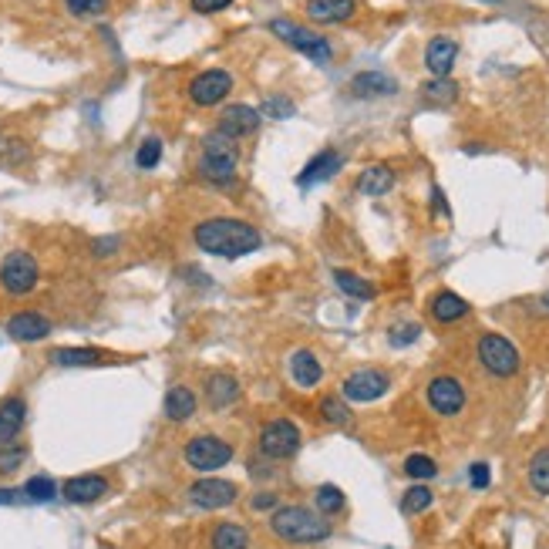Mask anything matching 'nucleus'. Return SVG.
I'll list each match as a JSON object with an SVG mask.
<instances>
[{"label":"nucleus","mask_w":549,"mask_h":549,"mask_svg":"<svg viewBox=\"0 0 549 549\" xmlns=\"http://www.w3.org/2000/svg\"><path fill=\"white\" fill-rule=\"evenodd\" d=\"M196 246L209 256H223V260H240V256H250L263 246V236L253 223L236 216H213L203 219L196 226Z\"/></svg>","instance_id":"nucleus-1"},{"label":"nucleus","mask_w":549,"mask_h":549,"mask_svg":"<svg viewBox=\"0 0 549 549\" xmlns=\"http://www.w3.org/2000/svg\"><path fill=\"white\" fill-rule=\"evenodd\" d=\"M273 533L283 539V543H297V546H310V543H324L331 536V523L320 519L317 512L304 509V506H283V509L273 512Z\"/></svg>","instance_id":"nucleus-2"},{"label":"nucleus","mask_w":549,"mask_h":549,"mask_svg":"<svg viewBox=\"0 0 549 549\" xmlns=\"http://www.w3.org/2000/svg\"><path fill=\"white\" fill-rule=\"evenodd\" d=\"M236 169H240V152H236V139L213 132L203 142V155H199V172L203 179H209L213 186H230L236 179Z\"/></svg>","instance_id":"nucleus-3"},{"label":"nucleus","mask_w":549,"mask_h":549,"mask_svg":"<svg viewBox=\"0 0 549 549\" xmlns=\"http://www.w3.org/2000/svg\"><path fill=\"white\" fill-rule=\"evenodd\" d=\"M270 31H273L283 44H290L294 51L307 54L310 61L327 64L334 58V48L327 44V38H324V34H314L310 27H300V24H294V21H283L280 17V21H270Z\"/></svg>","instance_id":"nucleus-4"},{"label":"nucleus","mask_w":549,"mask_h":549,"mask_svg":"<svg viewBox=\"0 0 549 549\" xmlns=\"http://www.w3.org/2000/svg\"><path fill=\"white\" fill-rule=\"evenodd\" d=\"M41 280V270H38V260L27 253V250H14L7 253V260L0 263V287L14 297H24L31 294Z\"/></svg>","instance_id":"nucleus-5"},{"label":"nucleus","mask_w":549,"mask_h":549,"mask_svg":"<svg viewBox=\"0 0 549 549\" xmlns=\"http://www.w3.org/2000/svg\"><path fill=\"white\" fill-rule=\"evenodd\" d=\"M186 462L196 472H219L233 462V445L219 435H196L186 445Z\"/></svg>","instance_id":"nucleus-6"},{"label":"nucleus","mask_w":549,"mask_h":549,"mask_svg":"<svg viewBox=\"0 0 549 549\" xmlns=\"http://www.w3.org/2000/svg\"><path fill=\"white\" fill-rule=\"evenodd\" d=\"M479 361H482V368L489 374H496V378H512L523 358H519V351L512 341H506L502 334H482L479 337Z\"/></svg>","instance_id":"nucleus-7"},{"label":"nucleus","mask_w":549,"mask_h":549,"mask_svg":"<svg viewBox=\"0 0 549 549\" xmlns=\"http://www.w3.org/2000/svg\"><path fill=\"white\" fill-rule=\"evenodd\" d=\"M300 448V428L287 418H273V422L260 432V452L267 459H290Z\"/></svg>","instance_id":"nucleus-8"},{"label":"nucleus","mask_w":549,"mask_h":549,"mask_svg":"<svg viewBox=\"0 0 549 549\" xmlns=\"http://www.w3.org/2000/svg\"><path fill=\"white\" fill-rule=\"evenodd\" d=\"M230 91H233V75L223 71V68H209V71H203V75H196L189 81V98L199 105V108L219 105Z\"/></svg>","instance_id":"nucleus-9"},{"label":"nucleus","mask_w":549,"mask_h":549,"mask_svg":"<svg viewBox=\"0 0 549 549\" xmlns=\"http://www.w3.org/2000/svg\"><path fill=\"white\" fill-rule=\"evenodd\" d=\"M236 496H240V489L233 486V482H226V479H199V482L189 486V502L196 509H206V512L226 509V506L236 502Z\"/></svg>","instance_id":"nucleus-10"},{"label":"nucleus","mask_w":549,"mask_h":549,"mask_svg":"<svg viewBox=\"0 0 549 549\" xmlns=\"http://www.w3.org/2000/svg\"><path fill=\"white\" fill-rule=\"evenodd\" d=\"M388 384H391V378H388L384 371L361 368L344 381V398L354 401V405H368V401H378V398L388 391Z\"/></svg>","instance_id":"nucleus-11"},{"label":"nucleus","mask_w":549,"mask_h":549,"mask_svg":"<svg viewBox=\"0 0 549 549\" xmlns=\"http://www.w3.org/2000/svg\"><path fill=\"white\" fill-rule=\"evenodd\" d=\"M428 405H432L438 415H445V418L459 415V411L465 408V388H462L459 378H448V374L435 378V381L428 384Z\"/></svg>","instance_id":"nucleus-12"},{"label":"nucleus","mask_w":549,"mask_h":549,"mask_svg":"<svg viewBox=\"0 0 549 549\" xmlns=\"http://www.w3.org/2000/svg\"><path fill=\"white\" fill-rule=\"evenodd\" d=\"M7 334L21 344H34V341H44L51 334V320L44 314H34V310H21L7 320Z\"/></svg>","instance_id":"nucleus-13"},{"label":"nucleus","mask_w":549,"mask_h":549,"mask_svg":"<svg viewBox=\"0 0 549 549\" xmlns=\"http://www.w3.org/2000/svg\"><path fill=\"white\" fill-rule=\"evenodd\" d=\"M260 112L250 108V105H230L223 118H219V128L223 135H230V139H246V135H253L256 128H260Z\"/></svg>","instance_id":"nucleus-14"},{"label":"nucleus","mask_w":549,"mask_h":549,"mask_svg":"<svg viewBox=\"0 0 549 549\" xmlns=\"http://www.w3.org/2000/svg\"><path fill=\"white\" fill-rule=\"evenodd\" d=\"M108 492V479L105 475H75L61 486V496L75 506H88V502H98V499Z\"/></svg>","instance_id":"nucleus-15"},{"label":"nucleus","mask_w":549,"mask_h":549,"mask_svg":"<svg viewBox=\"0 0 549 549\" xmlns=\"http://www.w3.org/2000/svg\"><path fill=\"white\" fill-rule=\"evenodd\" d=\"M358 11V0H307V17L314 24H341Z\"/></svg>","instance_id":"nucleus-16"},{"label":"nucleus","mask_w":549,"mask_h":549,"mask_svg":"<svg viewBox=\"0 0 549 549\" xmlns=\"http://www.w3.org/2000/svg\"><path fill=\"white\" fill-rule=\"evenodd\" d=\"M455 58H459V44L452 38H432L425 48V68L435 78H448V71L455 68Z\"/></svg>","instance_id":"nucleus-17"},{"label":"nucleus","mask_w":549,"mask_h":549,"mask_svg":"<svg viewBox=\"0 0 549 549\" xmlns=\"http://www.w3.org/2000/svg\"><path fill=\"white\" fill-rule=\"evenodd\" d=\"M398 91V81L384 71H361L354 81H351V95L354 98H388Z\"/></svg>","instance_id":"nucleus-18"},{"label":"nucleus","mask_w":549,"mask_h":549,"mask_svg":"<svg viewBox=\"0 0 549 549\" xmlns=\"http://www.w3.org/2000/svg\"><path fill=\"white\" fill-rule=\"evenodd\" d=\"M341 162H344V159L334 152V149H324V152H317L314 159H310V162H307V169L300 172V176H297V182H300L304 189L317 186V182H327L334 172L341 169Z\"/></svg>","instance_id":"nucleus-19"},{"label":"nucleus","mask_w":549,"mask_h":549,"mask_svg":"<svg viewBox=\"0 0 549 549\" xmlns=\"http://www.w3.org/2000/svg\"><path fill=\"white\" fill-rule=\"evenodd\" d=\"M236 398H240V381H236L233 374H213V378L206 381V405L213 411L230 408Z\"/></svg>","instance_id":"nucleus-20"},{"label":"nucleus","mask_w":549,"mask_h":549,"mask_svg":"<svg viewBox=\"0 0 549 549\" xmlns=\"http://www.w3.org/2000/svg\"><path fill=\"white\" fill-rule=\"evenodd\" d=\"M27 418L24 398H4L0 401V442H14Z\"/></svg>","instance_id":"nucleus-21"},{"label":"nucleus","mask_w":549,"mask_h":549,"mask_svg":"<svg viewBox=\"0 0 549 549\" xmlns=\"http://www.w3.org/2000/svg\"><path fill=\"white\" fill-rule=\"evenodd\" d=\"M290 378H294L297 388H314V384H320L324 368H320L317 354H314V351H294V358H290Z\"/></svg>","instance_id":"nucleus-22"},{"label":"nucleus","mask_w":549,"mask_h":549,"mask_svg":"<svg viewBox=\"0 0 549 549\" xmlns=\"http://www.w3.org/2000/svg\"><path fill=\"white\" fill-rule=\"evenodd\" d=\"M196 395H192L186 384H176V388H169L166 395V405H162V411H166L169 422H189L192 415H196Z\"/></svg>","instance_id":"nucleus-23"},{"label":"nucleus","mask_w":549,"mask_h":549,"mask_svg":"<svg viewBox=\"0 0 549 549\" xmlns=\"http://www.w3.org/2000/svg\"><path fill=\"white\" fill-rule=\"evenodd\" d=\"M51 361L58 368H95L105 361V354L95 347H58L51 351Z\"/></svg>","instance_id":"nucleus-24"},{"label":"nucleus","mask_w":549,"mask_h":549,"mask_svg":"<svg viewBox=\"0 0 549 549\" xmlns=\"http://www.w3.org/2000/svg\"><path fill=\"white\" fill-rule=\"evenodd\" d=\"M469 314V304L462 300L459 294H452V290H442V294L432 297V317L438 324H455Z\"/></svg>","instance_id":"nucleus-25"},{"label":"nucleus","mask_w":549,"mask_h":549,"mask_svg":"<svg viewBox=\"0 0 549 549\" xmlns=\"http://www.w3.org/2000/svg\"><path fill=\"white\" fill-rule=\"evenodd\" d=\"M391 186H395V172L388 166H381V162H378V166H368L358 179L361 196H384V192H391Z\"/></svg>","instance_id":"nucleus-26"},{"label":"nucleus","mask_w":549,"mask_h":549,"mask_svg":"<svg viewBox=\"0 0 549 549\" xmlns=\"http://www.w3.org/2000/svg\"><path fill=\"white\" fill-rule=\"evenodd\" d=\"M334 283H337V290H341V294L354 297V300H371V297L378 294V290H374V283H368L364 277L351 273V270H334Z\"/></svg>","instance_id":"nucleus-27"},{"label":"nucleus","mask_w":549,"mask_h":549,"mask_svg":"<svg viewBox=\"0 0 549 549\" xmlns=\"http://www.w3.org/2000/svg\"><path fill=\"white\" fill-rule=\"evenodd\" d=\"M209 546H213V549H246V546H250V533H246L243 526H236V523H223V526H216V529H213Z\"/></svg>","instance_id":"nucleus-28"},{"label":"nucleus","mask_w":549,"mask_h":549,"mask_svg":"<svg viewBox=\"0 0 549 549\" xmlns=\"http://www.w3.org/2000/svg\"><path fill=\"white\" fill-rule=\"evenodd\" d=\"M422 95L432 105H452L455 98H459V85H455L452 78H435V81L422 85Z\"/></svg>","instance_id":"nucleus-29"},{"label":"nucleus","mask_w":549,"mask_h":549,"mask_svg":"<svg viewBox=\"0 0 549 549\" xmlns=\"http://www.w3.org/2000/svg\"><path fill=\"white\" fill-rule=\"evenodd\" d=\"M529 486L536 489L539 496H549V448H539L529 462Z\"/></svg>","instance_id":"nucleus-30"},{"label":"nucleus","mask_w":549,"mask_h":549,"mask_svg":"<svg viewBox=\"0 0 549 549\" xmlns=\"http://www.w3.org/2000/svg\"><path fill=\"white\" fill-rule=\"evenodd\" d=\"M27 459V448L14 438V442H0V475H11L17 472Z\"/></svg>","instance_id":"nucleus-31"},{"label":"nucleus","mask_w":549,"mask_h":549,"mask_svg":"<svg viewBox=\"0 0 549 549\" xmlns=\"http://www.w3.org/2000/svg\"><path fill=\"white\" fill-rule=\"evenodd\" d=\"M432 499H435L432 489L418 482V486H411L408 492H405V499H401V512H405V516H418V512H425L432 506Z\"/></svg>","instance_id":"nucleus-32"},{"label":"nucleus","mask_w":549,"mask_h":549,"mask_svg":"<svg viewBox=\"0 0 549 549\" xmlns=\"http://www.w3.org/2000/svg\"><path fill=\"white\" fill-rule=\"evenodd\" d=\"M31 502H51L54 496H58V486H54V479H48V475H34V479H27V486L21 489Z\"/></svg>","instance_id":"nucleus-33"},{"label":"nucleus","mask_w":549,"mask_h":549,"mask_svg":"<svg viewBox=\"0 0 549 549\" xmlns=\"http://www.w3.org/2000/svg\"><path fill=\"white\" fill-rule=\"evenodd\" d=\"M159 162H162V142L155 139V135H149V139L139 145V152H135V166L149 172V169H155Z\"/></svg>","instance_id":"nucleus-34"},{"label":"nucleus","mask_w":549,"mask_h":549,"mask_svg":"<svg viewBox=\"0 0 549 549\" xmlns=\"http://www.w3.org/2000/svg\"><path fill=\"white\" fill-rule=\"evenodd\" d=\"M314 502H317V509L324 512V516H334V512L344 509V492L337 486H320L317 496H314Z\"/></svg>","instance_id":"nucleus-35"},{"label":"nucleus","mask_w":549,"mask_h":549,"mask_svg":"<svg viewBox=\"0 0 549 549\" xmlns=\"http://www.w3.org/2000/svg\"><path fill=\"white\" fill-rule=\"evenodd\" d=\"M405 472H408L411 479H418V482H428V479L438 475V465H435V459H428V455H408Z\"/></svg>","instance_id":"nucleus-36"},{"label":"nucleus","mask_w":549,"mask_h":549,"mask_svg":"<svg viewBox=\"0 0 549 549\" xmlns=\"http://www.w3.org/2000/svg\"><path fill=\"white\" fill-rule=\"evenodd\" d=\"M320 415H324V422H331V425L351 422V411H347V405L341 398H324V401H320Z\"/></svg>","instance_id":"nucleus-37"},{"label":"nucleus","mask_w":549,"mask_h":549,"mask_svg":"<svg viewBox=\"0 0 549 549\" xmlns=\"http://www.w3.org/2000/svg\"><path fill=\"white\" fill-rule=\"evenodd\" d=\"M297 112L294 102H287V98H280V95H270V98H263L260 102V115H270V118H290Z\"/></svg>","instance_id":"nucleus-38"},{"label":"nucleus","mask_w":549,"mask_h":549,"mask_svg":"<svg viewBox=\"0 0 549 549\" xmlns=\"http://www.w3.org/2000/svg\"><path fill=\"white\" fill-rule=\"evenodd\" d=\"M64 7L75 17H98L108 11V0H64Z\"/></svg>","instance_id":"nucleus-39"},{"label":"nucleus","mask_w":549,"mask_h":549,"mask_svg":"<svg viewBox=\"0 0 549 549\" xmlns=\"http://www.w3.org/2000/svg\"><path fill=\"white\" fill-rule=\"evenodd\" d=\"M418 337H422V327H418V324H398L395 331L388 334L391 347H408V344H415Z\"/></svg>","instance_id":"nucleus-40"},{"label":"nucleus","mask_w":549,"mask_h":549,"mask_svg":"<svg viewBox=\"0 0 549 549\" xmlns=\"http://www.w3.org/2000/svg\"><path fill=\"white\" fill-rule=\"evenodd\" d=\"M469 482H472V489H486L492 482V472H489L486 462H475L472 469H469Z\"/></svg>","instance_id":"nucleus-41"},{"label":"nucleus","mask_w":549,"mask_h":549,"mask_svg":"<svg viewBox=\"0 0 549 549\" xmlns=\"http://www.w3.org/2000/svg\"><path fill=\"white\" fill-rule=\"evenodd\" d=\"M233 7V0H192V11L196 14H219Z\"/></svg>","instance_id":"nucleus-42"},{"label":"nucleus","mask_w":549,"mask_h":549,"mask_svg":"<svg viewBox=\"0 0 549 549\" xmlns=\"http://www.w3.org/2000/svg\"><path fill=\"white\" fill-rule=\"evenodd\" d=\"M118 243H122L118 236H105V240H95V243H91V253H95V256H112L118 250Z\"/></svg>","instance_id":"nucleus-43"},{"label":"nucleus","mask_w":549,"mask_h":549,"mask_svg":"<svg viewBox=\"0 0 549 549\" xmlns=\"http://www.w3.org/2000/svg\"><path fill=\"white\" fill-rule=\"evenodd\" d=\"M250 506H253L256 512L273 509V506H277V496H273V492H256V496H253V502H250Z\"/></svg>","instance_id":"nucleus-44"},{"label":"nucleus","mask_w":549,"mask_h":549,"mask_svg":"<svg viewBox=\"0 0 549 549\" xmlns=\"http://www.w3.org/2000/svg\"><path fill=\"white\" fill-rule=\"evenodd\" d=\"M17 489H0V506H14L17 502Z\"/></svg>","instance_id":"nucleus-45"},{"label":"nucleus","mask_w":549,"mask_h":549,"mask_svg":"<svg viewBox=\"0 0 549 549\" xmlns=\"http://www.w3.org/2000/svg\"><path fill=\"white\" fill-rule=\"evenodd\" d=\"M543 304H546V307H549V294H546V297H543Z\"/></svg>","instance_id":"nucleus-46"}]
</instances>
